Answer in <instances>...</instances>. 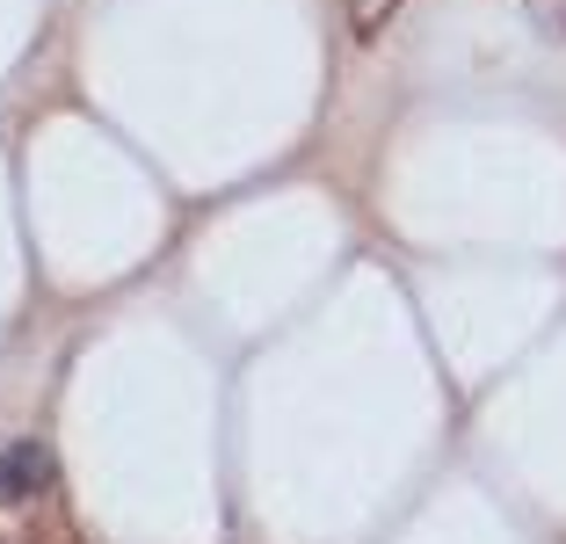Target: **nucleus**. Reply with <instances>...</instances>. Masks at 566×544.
Masks as SVG:
<instances>
[{
    "mask_svg": "<svg viewBox=\"0 0 566 544\" xmlns=\"http://www.w3.org/2000/svg\"><path fill=\"white\" fill-rule=\"evenodd\" d=\"M22 544H81V530L66 523V509H44V515H30Z\"/></svg>",
    "mask_w": 566,
    "mask_h": 544,
    "instance_id": "nucleus-2",
    "label": "nucleus"
},
{
    "mask_svg": "<svg viewBox=\"0 0 566 544\" xmlns=\"http://www.w3.org/2000/svg\"><path fill=\"white\" fill-rule=\"evenodd\" d=\"M531 15L545 36H566V0H531Z\"/></svg>",
    "mask_w": 566,
    "mask_h": 544,
    "instance_id": "nucleus-4",
    "label": "nucleus"
},
{
    "mask_svg": "<svg viewBox=\"0 0 566 544\" xmlns=\"http://www.w3.org/2000/svg\"><path fill=\"white\" fill-rule=\"evenodd\" d=\"M392 8H400V0H349V15H356V36H378Z\"/></svg>",
    "mask_w": 566,
    "mask_h": 544,
    "instance_id": "nucleus-3",
    "label": "nucleus"
},
{
    "mask_svg": "<svg viewBox=\"0 0 566 544\" xmlns=\"http://www.w3.org/2000/svg\"><path fill=\"white\" fill-rule=\"evenodd\" d=\"M59 487V464L36 436H15V443H0V509H30V501H51Z\"/></svg>",
    "mask_w": 566,
    "mask_h": 544,
    "instance_id": "nucleus-1",
    "label": "nucleus"
}]
</instances>
